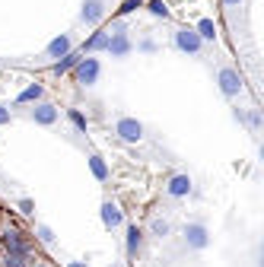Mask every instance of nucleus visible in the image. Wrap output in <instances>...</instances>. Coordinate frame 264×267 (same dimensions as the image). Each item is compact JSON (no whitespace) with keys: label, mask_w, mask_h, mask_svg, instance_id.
I'll use <instances>...</instances> for the list:
<instances>
[{"label":"nucleus","mask_w":264,"mask_h":267,"mask_svg":"<svg viewBox=\"0 0 264 267\" xmlns=\"http://www.w3.org/2000/svg\"><path fill=\"white\" fill-rule=\"evenodd\" d=\"M175 42H178V48L188 51V54H197V51H201V35L191 32V29H182V32L175 35Z\"/></svg>","instance_id":"f257e3e1"},{"label":"nucleus","mask_w":264,"mask_h":267,"mask_svg":"<svg viewBox=\"0 0 264 267\" xmlns=\"http://www.w3.org/2000/svg\"><path fill=\"white\" fill-rule=\"evenodd\" d=\"M220 89H223L226 95H236L239 89H242V77H239L236 70H229V67L220 70Z\"/></svg>","instance_id":"f03ea898"},{"label":"nucleus","mask_w":264,"mask_h":267,"mask_svg":"<svg viewBox=\"0 0 264 267\" xmlns=\"http://www.w3.org/2000/svg\"><path fill=\"white\" fill-rule=\"evenodd\" d=\"M77 77H80V83H95V77H99V60H95V57L80 60V67H77Z\"/></svg>","instance_id":"7ed1b4c3"},{"label":"nucleus","mask_w":264,"mask_h":267,"mask_svg":"<svg viewBox=\"0 0 264 267\" xmlns=\"http://www.w3.org/2000/svg\"><path fill=\"white\" fill-rule=\"evenodd\" d=\"M140 124L134 118H121L118 121V134H121V140H127V143H134V140H140Z\"/></svg>","instance_id":"20e7f679"},{"label":"nucleus","mask_w":264,"mask_h":267,"mask_svg":"<svg viewBox=\"0 0 264 267\" xmlns=\"http://www.w3.org/2000/svg\"><path fill=\"white\" fill-rule=\"evenodd\" d=\"M185 242L191 248H204V245H207V229H204V226H188L185 229Z\"/></svg>","instance_id":"39448f33"},{"label":"nucleus","mask_w":264,"mask_h":267,"mask_svg":"<svg viewBox=\"0 0 264 267\" xmlns=\"http://www.w3.org/2000/svg\"><path fill=\"white\" fill-rule=\"evenodd\" d=\"M102 223H105V226H112V229H115V226H121V210H118L112 201H109V204H102Z\"/></svg>","instance_id":"423d86ee"},{"label":"nucleus","mask_w":264,"mask_h":267,"mask_svg":"<svg viewBox=\"0 0 264 267\" xmlns=\"http://www.w3.org/2000/svg\"><path fill=\"white\" fill-rule=\"evenodd\" d=\"M109 51H112L115 57H121V54L130 51V42H127V35H124V32H118L115 39H109Z\"/></svg>","instance_id":"0eeeda50"},{"label":"nucleus","mask_w":264,"mask_h":267,"mask_svg":"<svg viewBox=\"0 0 264 267\" xmlns=\"http://www.w3.org/2000/svg\"><path fill=\"white\" fill-rule=\"evenodd\" d=\"M188 191H191V178L188 175H175L169 181V194H172V197H182V194H188Z\"/></svg>","instance_id":"6e6552de"},{"label":"nucleus","mask_w":264,"mask_h":267,"mask_svg":"<svg viewBox=\"0 0 264 267\" xmlns=\"http://www.w3.org/2000/svg\"><path fill=\"white\" fill-rule=\"evenodd\" d=\"M4 245H7L10 254H19V258H26V245H22L19 236H16V232H10V229H7V236H4Z\"/></svg>","instance_id":"1a4fd4ad"},{"label":"nucleus","mask_w":264,"mask_h":267,"mask_svg":"<svg viewBox=\"0 0 264 267\" xmlns=\"http://www.w3.org/2000/svg\"><path fill=\"white\" fill-rule=\"evenodd\" d=\"M32 118L39 121V124H51V121L57 118V112H54L51 105H39V108H35V112H32Z\"/></svg>","instance_id":"9d476101"},{"label":"nucleus","mask_w":264,"mask_h":267,"mask_svg":"<svg viewBox=\"0 0 264 267\" xmlns=\"http://www.w3.org/2000/svg\"><path fill=\"white\" fill-rule=\"evenodd\" d=\"M99 16H102V4H99V0H86V7H83V19L95 22Z\"/></svg>","instance_id":"9b49d317"},{"label":"nucleus","mask_w":264,"mask_h":267,"mask_svg":"<svg viewBox=\"0 0 264 267\" xmlns=\"http://www.w3.org/2000/svg\"><path fill=\"white\" fill-rule=\"evenodd\" d=\"M67 51H70V39H67V35H61V39H54L51 45H48V54H54V57H57V54L64 57Z\"/></svg>","instance_id":"f8f14e48"},{"label":"nucleus","mask_w":264,"mask_h":267,"mask_svg":"<svg viewBox=\"0 0 264 267\" xmlns=\"http://www.w3.org/2000/svg\"><path fill=\"white\" fill-rule=\"evenodd\" d=\"M95 48H109V32H95L86 42V51H95Z\"/></svg>","instance_id":"ddd939ff"},{"label":"nucleus","mask_w":264,"mask_h":267,"mask_svg":"<svg viewBox=\"0 0 264 267\" xmlns=\"http://www.w3.org/2000/svg\"><path fill=\"white\" fill-rule=\"evenodd\" d=\"M140 242H143V236H140V229L134 226V229H127V251L134 254L137 248H140Z\"/></svg>","instance_id":"4468645a"},{"label":"nucleus","mask_w":264,"mask_h":267,"mask_svg":"<svg viewBox=\"0 0 264 267\" xmlns=\"http://www.w3.org/2000/svg\"><path fill=\"white\" fill-rule=\"evenodd\" d=\"M80 60V54H64V60H57V67H54V74H64V70H70Z\"/></svg>","instance_id":"2eb2a0df"},{"label":"nucleus","mask_w":264,"mask_h":267,"mask_svg":"<svg viewBox=\"0 0 264 267\" xmlns=\"http://www.w3.org/2000/svg\"><path fill=\"white\" fill-rule=\"evenodd\" d=\"M197 35H201V39H213V35H217V26H213L210 19H201V26H197Z\"/></svg>","instance_id":"dca6fc26"},{"label":"nucleus","mask_w":264,"mask_h":267,"mask_svg":"<svg viewBox=\"0 0 264 267\" xmlns=\"http://www.w3.org/2000/svg\"><path fill=\"white\" fill-rule=\"evenodd\" d=\"M89 165H92V172H95V178H105V175H109V169H105V162L99 159V156H92V159H89Z\"/></svg>","instance_id":"f3484780"},{"label":"nucleus","mask_w":264,"mask_h":267,"mask_svg":"<svg viewBox=\"0 0 264 267\" xmlns=\"http://www.w3.org/2000/svg\"><path fill=\"white\" fill-rule=\"evenodd\" d=\"M39 95H42V86H29V89L19 92V102H32V99H39Z\"/></svg>","instance_id":"a211bd4d"},{"label":"nucleus","mask_w":264,"mask_h":267,"mask_svg":"<svg viewBox=\"0 0 264 267\" xmlns=\"http://www.w3.org/2000/svg\"><path fill=\"white\" fill-rule=\"evenodd\" d=\"M150 10H153L156 16H169V10H166V4H162V0H153V4H150Z\"/></svg>","instance_id":"6ab92c4d"},{"label":"nucleus","mask_w":264,"mask_h":267,"mask_svg":"<svg viewBox=\"0 0 264 267\" xmlns=\"http://www.w3.org/2000/svg\"><path fill=\"white\" fill-rule=\"evenodd\" d=\"M153 232L156 236H166V232H169V223H166V220H153Z\"/></svg>","instance_id":"aec40b11"},{"label":"nucleus","mask_w":264,"mask_h":267,"mask_svg":"<svg viewBox=\"0 0 264 267\" xmlns=\"http://www.w3.org/2000/svg\"><path fill=\"white\" fill-rule=\"evenodd\" d=\"M39 239H42V242H54V232H51L48 226H39Z\"/></svg>","instance_id":"412c9836"},{"label":"nucleus","mask_w":264,"mask_h":267,"mask_svg":"<svg viewBox=\"0 0 264 267\" xmlns=\"http://www.w3.org/2000/svg\"><path fill=\"white\" fill-rule=\"evenodd\" d=\"M70 121H74V124H77V127H86V118H83L80 112H70Z\"/></svg>","instance_id":"4be33fe9"},{"label":"nucleus","mask_w":264,"mask_h":267,"mask_svg":"<svg viewBox=\"0 0 264 267\" xmlns=\"http://www.w3.org/2000/svg\"><path fill=\"white\" fill-rule=\"evenodd\" d=\"M22 261H26V258H19V254H10V258H7V267H22Z\"/></svg>","instance_id":"5701e85b"},{"label":"nucleus","mask_w":264,"mask_h":267,"mask_svg":"<svg viewBox=\"0 0 264 267\" xmlns=\"http://www.w3.org/2000/svg\"><path fill=\"white\" fill-rule=\"evenodd\" d=\"M134 7H140V0H127V4L121 7V13H130V10H134Z\"/></svg>","instance_id":"b1692460"},{"label":"nucleus","mask_w":264,"mask_h":267,"mask_svg":"<svg viewBox=\"0 0 264 267\" xmlns=\"http://www.w3.org/2000/svg\"><path fill=\"white\" fill-rule=\"evenodd\" d=\"M10 121V112H4V108H0V124H7Z\"/></svg>","instance_id":"393cba45"},{"label":"nucleus","mask_w":264,"mask_h":267,"mask_svg":"<svg viewBox=\"0 0 264 267\" xmlns=\"http://www.w3.org/2000/svg\"><path fill=\"white\" fill-rule=\"evenodd\" d=\"M70 267H86V264H70Z\"/></svg>","instance_id":"a878e982"},{"label":"nucleus","mask_w":264,"mask_h":267,"mask_svg":"<svg viewBox=\"0 0 264 267\" xmlns=\"http://www.w3.org/2000/svg\"><path fill=\"white\" fill-rule=\"evenodd\" d=\"M223 4H236V0H223Z\"/></svg>","instance_id":"bb28decb"},{"label":"nucleus","mask_w":264,"mask_h":267,"mask_svg":"<svg viewBox=\"0 0 264 267\" xmlns=\"http://www.w3.org/2000/svg\"><path fill=\"white\" fill-rule=\"evenodd\" d=\"M35 267H45V264H35Z\"/></svg>","instance_id":"cd10ccee"},{"label":"nucleus","mask_w":264,"mask_h":267,"mask_svg":"<svg viewBox=\"0 0 264 267\" xmlns=\"http://www.w3.org/2000/svg\"><path fill=\"white\" fill-rule=\"evenodd\" d=\"M112 267H118V264H112Z\"/></svg>","instance_id":"c85d7f7f"}]
</instances>
